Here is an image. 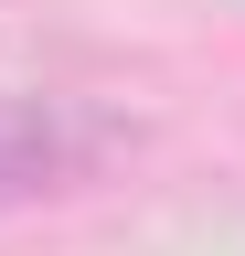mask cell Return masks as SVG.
Segmentation results:
<instances>
[{"mask_svg":"<svg viewBox=\"0 0 245 256\" xmlns=\"http://www.w3.org/2000/svg\"><path fill=\"white\" fill-rule=\"evenodd\" d=\"M96 139H107V128L43 107V96H0V203H43V192H64L85 160H96Z\"/></svg>","mask_w":245,"mask_h":256,"instance_id":"1","label":"cell"}]
</instances>
